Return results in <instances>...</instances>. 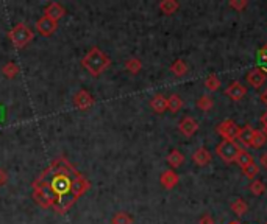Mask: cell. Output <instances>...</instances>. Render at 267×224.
Returning <instances> with one entry per match:
<instances>
[{"mask_svg":"<svg viewBox=\"0 0 267 224\" xmlns=\"http://www.w3.org/2000/svg\"><path fill=\"white\" fill-rule=\"evenodd\" d=\"M111 64V59L97 47H92L82 59V65L91 73L92 76H98L100 73H104Z\"/></svg>","mask_w":267,"mask_h":224,"instance_id":"cell-1","label":"cell"},{"mask_svg":"<svg viewBox=\"0 0 267 224\" xmlns=\"http://www.w3.org/2000/svg\"><path fill=\"white\" fill-rule=\"evenodd\" d=\"M8 37L16 48H24L25 45H28L33 41L34 33L25 23H18L16 27H12L8 31Z\"/></svg>","mask_w":267,"mask_h":224,"instance_id":"cell-2","label":"cell"},{"mask_svg":"<svg viewBox=\"0 0 267 224\" xmlns=\"http://www.w3.org/2000/svg\"><path fill=\"white\" fill-rule=\"evenodd\" d=\"M33 198H34V201L44 209L52 207L54 203L56 201V195L54 193L52 187H50L48 181L38 184V186H33Z\"/></svg>","mask_w":267,"mask_h":224,"instance_id":"cell-3","label":"cell"},{"mask_svg":"<svg viewBox=\"0 0 267 224\" xmlns=\"http://www.w3.org/2000/svg\"><path fill=\"white\" fill-rule=\"evenodd\" d=\"M239 153H240V147L236 140H222L218 147H216V154L226 164L234 162Z\"/></svg>","mask_w":267,"mask_h":224,"instance_id":"cell-4","label":"cell"},{"mask_svg":"<svg viewBox=\"0 0 267 224\" xmlns=\"http://www.w3.org/2000/svg\"><path fill=\"white\" fill-rule=\"evenodd\" d=\"M78 175V173H77ZM77 175H70V173H58L55 176H52L48 179L50 187H52L54 193L56 195V198L64 196L70 192V184H72V178Z\"/></svg>","mask_w":267,"mask_h":224,"instance_id":"cell-5","label":"cell"},{"mask_svg":"<svg viewBox=\"0 0 267 224\" xmlns=\"http://www.w3.org/2000/svg\"><path fill=\"white\" fill-rule=\"evenodd\" d=\"M239 126L233 122V120H224L216 131L224 137V140H236L238 134H239Z\"/></svg>","mask_w":267,"mask_h":224,"instance_id":"cell-6","label":"cell"},{"mask_svg":"<svg viewBox=\"0 0 267 224\" xmlns=\"http://www.w3.org/2000/svg\"><path fill=\"white\" fill-rule=\"evenodd\" d=\"M94 103H96L94 97L89 94L88 90H84V89H80L77 94L74 95V106L82 109V111H86V109H89L91 106H94Z\"/></svg>","mask_w":267,"mask_h":224,"instance_id":"cell-7","label":"cell"},{"mask_svg":"<svg viewBox=\"0 0 267 224\" xmlns=\"http://www.w3.org/2000/svg\"><path fill=\"white\" fill-rule=\"evenodd\" d=\"M246 94H247V87H244V84L240 81H238V80L233 81L230 86L225 89V95L230 100H233V101H240L246 97Z\"/></svg>","mask_w":267,"mask_h":224,"instance_id":"cell-8","label":"cell"},{"mask_svg":"<svg viewBox=\"0 0 267 224\" xmlns=\"http://www.w3.org/2000/svg\"><path fill=\"white\" fill-rule=\"evenodd\" d=\"M89 187H91V182H89L83 175H77V176H74L72 178V184H70V192L77 196V198H80L86 190H89Z\"/></svg>","mask_w":267,"mask_h":224,"instance_id":"cell-9","label":"cell"},{"mask_svg":"<svg viewBox=\"0 0 267 224\" xmlns=\"http://www.w3.org/2000/svg\"><path fill=\"white\" fill-rule=\"evenodd\" d=\"M178 131H180L184 137H192L198 131V123L192 117H184L183 120L178 123Z\"/></svg>","mask_w":267,"mask_h":224,"instance_id":"cell-10","label":"cell"},{"mask_svg":"<svg viewBox=\"0 0 267 224\" xmlns=\"http://www.w3.org/2000/svg\"><path fill=\"white\" fill-rule=\"evenodd\" d=\"M36 28L38 31H40L42 36H50V34H54L58 28V22L52 20L50 17L47 16H42L40 20L36 22Z\"/></svg>","mask_w":267,"mask_h":224,"instance_id":"cell-11","label":"cell"},{"mask_svg":"<svg viewBox=\"0 0 267 224\" xmlns=\"http://www.w3.org/2000/svg\"><path fill=\"white\" fill-rule=\"evenodd\" d=\"M267 80V75L262 69L260 67H255V69H252L248 73H247V83L252 86V87H255V89H260Z\"/></svg>","mask_w":267,"mask_h":224,"instance_id":"cell-12","label":"cell"},{"mask_svg":"<svg viewBox=\"0 0 267 224\" xmlns=\"http://www.w3.org/2000/svg\"><path fill=\"white\" fill-rule=\"evenodd\" d=\"M66 14V9L62 5H60L58 2H52V3H48L44 9V16L50 17L52 20L58 22L62 16Z\"/></svg>","mask_w":267,"mask_h":224,"instance_id":"cell-13","label":"cell"},{"mask_svg":"<svg viewBox=\"0 0 267 224\" xmlns=\"http://www.w3.org/2000/svg\"><path fill=\"white\" fill-rule=\"evenodd\" d=\"M178 181H180V178H178V175L175 173L174 170L164 171V173L161 175V178H160L161 186H162L164 189H168V190L174 189V187L176 186V184H178Z\"/></svg>","mask_w":267,"mask_h":224,"instance_id":"cell-14","label":"cell"},{"mask_svg":"<svg viewBox=\"0 0 267 224\" xmlns=\"http://www.w3.org/2000/svg\"><path fill=\"white\" fill-rule=\"evenodd\" d=\"M211 159H212V156H211V153L206 150V148H198L194 154H192V162L196 164V165H198V167H206L210 162H211Z\"/></svg>","mask_w":267,"mask_h":224,"instance_id":"cell-15","label":"cell"},{"mask_svg":"<svg viewBox=\"0 0 267 224\" xmlns=\"http://www.w3.org/2000/svg\"><path fill=\"white\" fill-rule=\"evenodd\" d=\"M150 108L154 109V112L156 114H162L168 111V98L164 97L162 94H156L152 97L150 100Z\"/></svg>","mask_w":267,"mask_h":224,"instance_id":"cell-16","label":"cell"},{"mask_svg":"<svg viewBox=\"0 0 267 224\" xmlns=\"http://www.w3.org/2000/svg\"><path fill=\"white\" fill-rule=\"evenodd\" d=\"M253 133H255V129H253L250 125H246L244 128L239 129V134H238V142L240 145H244V147H250L252 145V139H253Z\"/></svg>","mask_w":267,"mask_h":224,"instance_id":"cell-17","label":"cell"},{"mask_svg":"<svg viewBox=\"0 0 267 224\" xmlns=\"http://www.w3.org/2000/svg\"><path fill=\"white\" fill-rule=\"evenodd\" d=\"M158 8H160V11L162 12V14L170 16L178 8H180V3H178L176 0H161V2L158 3Z\"/></svg>","mask_w":267,"mask_h":224,"instance_id":"cell-18","label":"cell"},{"mask_svg":"<svg viewBox=\"0 0 267 224\" xmlns=\"http://www.w3.org/2000/svg\"><path fill=\"white\" fill-rule=\"evenodd\" d=\"M166 161H168V164H169L172 168H178V167H182V165H183V162H184V156H183L180 151H178V150H172V151L168 154Z\"/></svg>","mask_w":267,"mask_h":224,"instance_id":"cell-19","label":"cell"},{"mask_svg":"<svg viewBox=\"0 0 267 224\" xmlns=\"http://www.w3.org/2000/svg\"><path fill=\"white\" fill-rule=\"evenodd\" d=\"M230 207H232L233 214H234L236 217H242V215H246V214H247V210H248V206H247V203L242 200V198H236V200L230 204Z\"/></svg>","mask_w":267,"mask_h":224,"instance_id":"cell-20","label":"cell"},{"mask_svg":"<svg viewBox=\"0 0 267 224\" xmlns=\"http://www.w3.org/2000/svg\"><path fill=\"white\" fill-rule=\"evenodd\" d=\"M170 72L175 75V76H184L186 73H188V64L183 61V59H176V61H174L172 64H170Z\"/></svg>","mask_w":267,"mask_h":224,"instance_id":"cell-21","label":"cell"},{"mask_svg":"<svg viewBox=\"0 0 267 224\" xmlns=\"http://www.w3.org/2000/svg\"><path fill=\"white\" fill-rule=\"evenodd\" d=\"M240 168H246V167H248V165H252L253 164V157H252V154L248 153V151H246V150H240V153L238 154V157H236V161H234Z\"/></svg>","mask_w":267,"mask_h":224,"instance_id":"cell-22","label":"cell"},{"mask_svg":"<svg viewBox=\"0 0 267 224\" xmlns=\"http://www.w3.org/2000/svg\"><path fill=\"white\" fill-rule=\"evenodd\" d=\"M183 108V100H182V97L180 95H176V94H172L169 98H168V109L170 111V112H178Z\"/></svg>","mask_w":267,"mask_h":224,"instance_id":"cell-23","label":"cell"},{"mask_svg":"<svg viewBox=\"0 0 267 224\" xmlns=\"http://www.w3.org/2000/svg\"><path fill=\"white\" fill-rule=\"evenodd\" d=\"M197 108L203 112H210L212 108H214V100L212 97L210 95H202L198 100H197Z\"/></svg>","mask_w":267,"mask_h":224,"instance_id":"cell-24","label":"cell"},{"mask_svg":"<svg viewBox=\"0 0 267 224\" xmlns=\"http://www.w3.org/2000/svg\"><path fill=\"white\" fill-rule=\"evenodd\" d=\"M141 69H142L141 59H138V58H128V59L125 61V70H128L130 73L136 75V73L141 72Z\"/></svg>","mask_w":267,"mask_h":224,"instance_id":"cell-25","label":"cell"},{"mask_svg":"<svg viewBox=\"0 0 267 224\" xmlns=\"http://www.w3.org/2000/svg\"><path fill=\"white\" fill-rule=\"evenodd\" d=\"M20 72L19 65L16 62H6L4 67H2V73L8 78V80H12L14 76H18Z\"/></svg>","mask_w":267,"mask_h":224,"instance_id":"cell-26","label":"cell"},{"mask_svg":"<svg viewBox=\"0 0 267 224\" xmlns=\"http://www.w3.org/2000/svg\"><path fill=\"white\" fill-rule=\"evenodd\" d=\"M248 190L252 192V195H255V196H261L266 193V184L260 179H255V181H252L250 182V186H248Z\"/></svg>","mask_w":267,"mask_h":224,"instance_id":"cell-27","label":"cell"},{"mask_svg":"<svg viewBox=\"0 0 267 224\" xmlns=\"http://www.w3.org/2000/svg\"><path fill=\"white\" fill-rule=\"evenodd\" d=\"M267 137L262 134V131L261 129H255V133H253V139H252V145L250 147L252 148H261L262 145L266 143Z\"/></svg>","mask_w":267,"mask_h":224,"instance_id":"cell-28","label":"cell"},{"mask_svg":"<svg viewBox=\"0 0 267 224\" xmlns=\"http://www.w3.org/2000/svg\"><path fill=\"white\" fill-rule=\"evenodd\" d=\"M111 224H133V218L125 212H118L112 217Z\"/></svg>","mask_w":267,"mask_h":224,"instance_id":"cell-29","label":"cell"},{"mask_svg":"<svg viewBox=\"0 0 267 224\" xmlns=\"http://www.w3.org/2000/svg\"><path fill=\"white\" fill-rule=\"evenodd\" d=\"M205 87L210 90V92H216L219 87H220V80H219V76H216V75H210L206 80H205Z\"/></svg>","mask_w":267,"mask_h":224,"instance_id":"cell-30","label":"cell"},{"mask_svg":"<svg viewBox=\"0 0 267 224\" xmlns=\"http://www.w3.org/2000/svg\"><path fill=\"white\" fill-rule=\"evenodd\" d=\"M242 173L246 175V178H248V179H252V181H255L256 179V176L260 175V167L253 162L252 165H248V167H246L244 170H242Z\"/></svg>","mask_w":267,"mask_h":224,"instance_id":"cell-31","label":"cell"},{"mask_svg":"<svg viewBox=\"0 0 267 224\" xmlns=\"http://www.w3.org/2000/svg\"><path fill=\"white\" fill-rule=\"evenodd\" d=\"M228 6L236 9V11H244L248 6V2H247V0H230Z\"/></svg>","mask_w":267,"mask_h":224,"instance_id":"cell-32","label":"cell"},{"mask_svg":"<svg viewBox=\"0 0 267 224\" xmlns=\"http://www.w3.org/2000/svg\"><path fill=\"white\" fill-rule=\"evenodd\" d=\"M258 62L261 64V65H264V67L267 69V42L260 48V51H258Z\"/></svg>","mask_w":267,"mask_h":224,"instance_id":"cell-33","label":"cell"},{"mask_svg":"<svg viewBox=\"0 0 267 224\" xmlns=\"http://www.w3.org/2000/svg\"><path fill=\"white\" fill-rule=\"evenodd\" d=\"M198 224H216V223H214V218H212L210 214H205V215L200 217Z\"/></svg>","mask_w":267,"mask_h":224,"instance_id":"cell-34","label":"cell"},{"mask_svg":"<svg viewBox=\"0 0 267 224\" xmlns=\"http://www.w3.org/2000/svg\"><path fill=\"white\" fill-rule=\"evenodd\" d=\"M8 184V173L4 170V168H0V187H4Z\"/></svg>","mask_w":267,"mask_h":224,"instance_id":"cell-35","label":"cell"},{"mask_svg":"<svg viewBox=\"0 0 267 224\" xmlns=\"http://www.w3.org/2000/svg\"><path fill=\"white\" fill-rule=\"evenodd\" d=\"M260 164L264 170H267V153H264L261 157H260Z\"/></svg>","mask_w":267,"mask_h":224,"instance_id":"cell-36","label":"cell"},{"mask_svg":"<svg viewBox=\"0 0 267 224\" xmlns=\"http://www.w3.org/2000/svg\"><path fill=\"white\" fill-rule=\"evenodd\" d=\"M260 100H261V101L266 104V106H267V89H266V90L262 92V94L260 95Z\"/></svg>","mask_w":267,"mask_h":224,"instance_id":"cell-37","label":"cell"},{"mask_svg":"<svg viewBox=\"0 0 267 224\" xmlns=\"http://www.w3.org/2000/svg\"><path fill=\"white\" fill-rule=\"evenodd\" d=\"M261 123H262V125H267V111L261 115Z\"/></svg>","mask_w":267,"mask_h":224,"instance_id":"cell-38","label":"cell"},{"mask_svg":"<svg viewBox=\"0 0 267 224\" xmlns=\"http://www.w3.org/2000/svg\"><path fill=\"white\" fill-rule=\"evenodd\" d=\"M261 131H262V134L267 137V125H262V129H261Z\"/></svg>","mask_w":267,"mask_h":224,"instance_id":"cell-39","label":"cell"},{"mask_svg":"<svg viewBox=\"0 0 267 224\" xmlns=\"http://www.w3.org/2000/svg\"><path fill=\"white\" fill-rule=\"evenodd\" d=\"M228 224H240L239 221H232V223H228Z\"/></svg>","mask_w":267,"mask_h":224,"instance_id":"cell-40","label":"cell"},{"mask_svg":"<svg viewBox=\"0 0 267 224\" xmlns=\"http://www.w3.org/2000/svg\"><path fill=\"white\" fill-rule=\"evenodd\" d=\"M266 224H267V223H266Z\"/></svg>","mask_w":267,"mask_h":224,"instance_id":"cell-41","label":"cell"}]
</instances>
